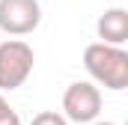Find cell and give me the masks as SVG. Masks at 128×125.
Wrapping results in <instances>:
<instances>
[{
    "label": "cell",
    "instance_id": "8",
    "mask_svg": "<svg viewBox=\"0 0 128 125\" xmlns=\"http://www.w3.org/2000/svg\"><path fill=\"white\" fill-rule=\"evenodd\" d=\"M9 110H12V107H9V101H6V98H3V95H0V116H6V113H9Z\"/></svg>",
    "mask_w": 128,
    "mask_h": 125
},
{
    "label": "cell",
    "instance_id": "3",
    "mask_svg": "<svg viewBox=\"0 0 128 125\" xmlns=\"http://www.w3.org/2000/svg\"><path fill=\"white\" fill-rule=\"evenodd\" d=\"M63 110H66V122H80V125H92L101 113V92L98 86H92L90 80H78L63 92Z\"/></svg>",
    "mask_w": 128,
    "mask_h": 125
},
{
    "label": "cell",
    "instance_id": "4",
    "mask_svg": "<svg viewBox=\"0 0 128 125\" xmlns=\"http://www.w3.org/2000/svg\"><path fill=\"white\" fill-rule=\"evenodd\" d=\"M42 24L39 0H0V30L9 36H27Z\"/></svg>",
    "mask_w": 128,
    "mask_h": 125
},
{
    "label": "cell",
    "instance_id": "6",
    "mask_svg": "<svg viewBox=\"0 0 128 125\" xmlns=\"http://www.w3.org/2000/svg\"><path fill=\"white\" fill-rule=\"evenodd\" d=\"M30 125H68V122H66L63 113H57V110H42V113L33 116Z\"/></svg>",
    "mask_w": 128,
    "mask_h": 125
},
{
    "label": "cell",
    "instance_id": "1",
    "mask_svg": "<svg viewBox=\"0 0 128 125\" xmlns=\"http://www.w3.org/2000/svg\"><path fill=\"white\" fill-rule=\"evenodd\" d=\"M84 68L90 72V78L119 92L128 86V54L116 45H104V42H92L84 51Z\"/></svg>",
    "mask_w": 128,
    "mask_h": 125
},
{
    "label": "cell",
    "instance_id": "7",
    "mask_svg": "<svg viewBox=\"0 0 128 125\" xmlns=\"http://www.w3.org/2000/svg\"><path fill=\"white\" fill-rule=\"evenodd\" d=\"M0 125H21V116H18L15 110H9L6 116H0Z\"/></svg>",
    "mask_w": 128,
    "mask_h": 125
},
{
    "label": "cell",
    "instance_id": "2",
    "mask_svg": "<svg viewBox=\"0 0 128 125\" xmlns=\"http://www.w3.org/2000/svg\"><path fill=\"white\" fill-rule=\"evenodd\" d=\"M33 62H36V54L27 42H21V39L3 42L0 45V90L3 92L18 90L30 78Z\"/></svg>",
    "mask_w": 128,
    "mask_h": 125
},
{
    "label": "cell",
    "instance_id": "5",
    "mask_svg": "<svg viewBox=\"0 0 128 125\" xmlns=\"http://www.w3.org/2000/svg\"><path fill=\"white\" fill-rule=\"evenodd\" d=\"M96 30H98V39H101L104 45H116V48H119L128 39V12L119 9V6L107 9V12L98 18Z\"/></svg>",
    "mask_w": 128,
    "mask_h": 125
},
{
    "label": "cell",
    "instance_id": "9",
    "mask_svg": "<svg viewBox=\"0 0 128 125\" xmlns=\"http://www.w3.org/2000/svg\"><path fill=\"white\" fill-rule=\"evenodd\" d=\"M92 125H116V122H92Z\"/></svg>",
    "mask_w": 128,
    "mask_h": 125
}]
</instances>
